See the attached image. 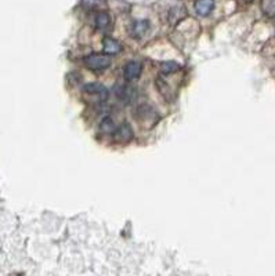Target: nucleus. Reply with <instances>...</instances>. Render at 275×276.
Segmentation results:
<instances>
[{
	"mask_svg": "<svg viewBox=\"0 0 275 276\" xmlns=\"http://www.w3.org/2000/svg\"><path fill=\"white\" fill-rule=\"evenodd\" d=\"M84 65L92 71H104L107 69L112 63L110 54H90L83 58Z\"/></svg>",
	"mask_w": 275,
	"mask_h": 276,
	"instance_id": "f257e3e1",
	"label": "nucleus"
},
{
	"mask_svg": "<svg viewBox=\"0 0 275 276\" xmlns=\"http://www.w3.org/2000/svg\"><path fill=\"white\" fill-rule=\"evenodd\" d=\"M136 119L140 125L143 127H154L158 122V114L154 108L148 107V105H143L137 109L136 112Z\"/></svg>",
	"mask_w": 275,
	"mask_h": 276,
	"instance_id": "f03ea898",
	"label": "nucleus"
},
{
	"mask_svg": "<svg viewBox=\"0 0 275 276\" xmlns=\"http://www.w3.org/2000/svg\"><path fill=\"white\" fill-rule=\"evenodd\" d=\"M133 135H134V134H133V130H131V127H130V125H128V123L120 125L119 127H116L115 131L112 133L113 141L120 144H126L129 143V141H131Z\"/></svg>",
	"mask_w": 275,
	"mask_h": 276,
	"instance_id": "7ed1b4c3",
	"label": "nucleus"
},
{
	"mask_svg": "<svg viewBox=\"0 0 275 276\" xmlns=\"http://www.w3.org/2000/svg\"><path fill=\"white\" fill-rule=\"evenodd\" d=\"M149 21L147 19H137V21H134L131 25H130V35L131 37H136V39H140V37H143V36H146L149 32Z\"/></svg>",
	"mask_w": 275,
	"mask_h": 276,
	"instance_id": "20e7f679",
	"label": "nucleus"
},
{
	"mask_svg": "<svg viewBox=\"0 0 275 276\" xmlns=\"http://www.w3.org/2000/svg\"><path fill=\"white\" fill-rule=\"evenodd\" d=\"M143 72V65L137 61H130L125 65V69H123V75L128 81H136L140 78Z\"/></svg>",
	"mask_w": 275,
	"mask_h": 276,
	"instance_id": "39448f33",
	"label": "nucleus"
},
{
	"mask_svg": "<svg viewBox=\"0 0 275 276\" xmlns=\"http://www.w3.org/2000/svg\"><path fill=\"white\" fill-rule=\"evenodd\" d=\"M115 94L125 102H131L136 98V89L129 84H119L115 87Z\"/></svg>",
	"mask_w": 275,
	"mask_h": 276,
	"instance_id": "423d86ee",
	"label": "nucleus"
},
{
	"mask_svg": "<svg viewBox=\"0 0 275 276\" xmlns=\"http://www.w3.org/2000/svg\"><path fill=\"white\" fill-rule=\"evenodd\" d=\"M214 9V0H196L194 3V10L199 17H208Z\"/></svg>",
	"mask_w": 275,
	"mask_h": 276,
	"instance_id": "0eeeda50",
	"label": "nucleus"
},
{
	"mask_svg": "<svg viewBox=\"0 0 275 276\" xmlns=\"http://www.w3.org/2000/svg\"><path fill=\"white\" fill-rule=\"evenodd\" d=\"M83 90L87 93V94H93V96H97V97H100L101 99H107L108 98V90L107 87L104 86V84H101V83H89V84H86Z\"/></svg>",
	"mask_w": 275,
	"mask_h": 276,
	"instance_id": "6e6552de",
	"label": "nucleus"
},
{
	"mask_svg": "<svg viewBox=\"0 0 275 276\" xmlns=\"http://www.w3.org/2000/svg\"><path fill=\"white\" fill-rule=\"evenodd\" d=\"M102 50L105 54L113 55V54H118L122 51V45L112 37H105L102 42Z\"/></svg>",
	"mask_w": 275,
	"mask_h": 276,
	"instance_id": "1a4fd4ad",
	"label": "nucleus"
},
{
	"mask_svg": "<svg viewBox=\"0 0 275 276\" xmlns=\"http://www.w3.org/2000/svg\"><path fill=\"white\" fill-rule=\"evenodd\" d=\"M94 24H96V27L101 29V31H105V29H108L111 25V17L108 13H105V11H100V13H97L96 14V17H94Z\"/></svg>",
	"mask_w": 275,
	"mask_h": 276,
	"instance_id": "9d476101",
	"label": "nucleus"
},
{
	"mask_svg": "<svg viewBox=\"0 0 275 276\" xmlns=\"http://www.w3.org/2000/svg\"><path fill=\"white\" fill-rule=\"evenodd\" d=\"M115 122H113V119L112 117H110V116H105L102 120H101L100 123V131L102 134H111L112 135V133L115 131Z\"/></svg>",
	"mask_w": 275,
	"mask_h": 276,
	"instance_id": "9b49d317",
	"label": "nucleus"
},
{
	"mask_svg": "<svg viewBox=\"0 0 275 276\" xmlns=\"http://www.w3.org/2000/svg\"><path fill=\"white\" fill-rule=\"evenodd\" d=\"M261 11L270 18L275 17V0H261Z\"/></svg>",
	"mask_w": 275,
	"mask_h": 276,
	"instance_id": "f8f14e48",
	"label": "nucleus"
},
{
	"mask_svg": "<svg viewBox=\"0 0 275 276\" xmlns=\"http://www.w3.org/2000/svg\"><path fill=\"white\" fill-rule=\"evenodd\" d=\"M180 69V65L175 61H167V63L161 64V71L166 73V75H170V73H175Z\"/></svg>",
	"mask_w": 275,
	"mask_h": 276,
	"instance_id": "ddd939ff",
	"label": "nucleus"
},
{
	"mask_svg": "<svg viewBox=\"0 0 275 276\" xmlns=\"http://www.w3.org/2000/svg\"><path fill=\"white\" fill-rule=\"evenodd\" d=\"M101 0H82V4L87 9H94L100 4Z\"/></svg>",
	"mask_w": 275,
	"mask_h": 276,
	"instance_id": "4468645a",
	"label": "nucleus"
},
{
	"mask_svg": "<svg viewBox=\"0 0 275 276\" xmlns=\"http://www.w3.org/2000/svg\"><path fill=\"white\" fill-rule=\"evenodd\" d=\"M245 1H253V0H245Z\"/></svg>",
	"mask_w": 275,
	"mask_h": 276,
	"instance_id": "2eb2a0df",
	"label": "nucleus"
}]
</instances>
